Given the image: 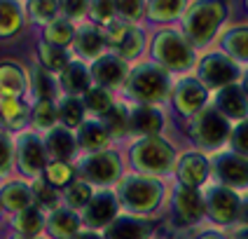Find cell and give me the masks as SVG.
<instances>
[{
  "label": "cell",
  "mask_w": 248,
  "mask_h": 239,
  "mask_svg": "<svg viewBox=\"0 0 248 239\" xmlns=\"http://www.w3.org/2000/svg\"><path fill=\"white\" fill-rule=\"evenodd\" d=\"M225 16V7L220 2H199L194 5L192 12L187 14L185 19V28H187V35L194 42H204L213 35L216 26L222 21Z\"/></svg>",
  "instance_id": "1"
},
{
  "label": "cell",
  "mask_w": 248,
  "mask_h": 239,
  "mask_svg": "<svg viewBox=\"0 0 248 239\" xmlns=\"http://www.w3.org/2000/svg\"><path fill=\"white\" fill-rule=\"evenodd\" d=\"M155 54L162 59V64L169 66V68H187L190 61H192V54L187 49L185 40L180 38L178 33L173 31H164L157 40H155Z\"/></svg>",
  "instance_id": "2"
},
{
  "label": "cell",
  "mask_w": 248,
  "mask_h": 239,
  "mask_svg": "<svg viewBox=\"0 0 248 239\" xmlns=\"http://www.w3.org/2000/svg\"><path fill=\"white\" fill-rule=\"evenodd\" d=\"M134 159L138 167L148 169V171H164L169 169L171 159H173V150L166 145L164 141L150 139L143 141L134 148Z\"/></svg>",
  "instance_id": "3"
},
{
  "label": "cell",
  "mask_w": 248,
  "mask_h": 239,
  "mask_svg": "<svg viewBox=\"0 0 248 239\" xmlns=\"http://www.w3.org/2000/svg\"><path fill=\"white\" fill-rule=\"evenodd\" d=\"M131 92L138 98H145V101L162 98L166 94V75L159 68L143 66L131 75Z\"/></svg>",
  "instance_id": "4"
},
{
  "label": "cell",
  "mask_w": 248,
  "mask_h": 239,
  "mask_svg": "<svg viewBox=\"0 0 248 239\" xmlns=\"http://www.w3.org/2000/svg\"><path fill=\"white\" fill-rule=\"evenodd\" d=\"M122 199L138 211H148L159 199V185L145 178H129L122 183Z\"/></svg>",
  "instance_id": "5"
},
{
  "label": "cell",
  "mask_w": 248,
  "mask_h": 239,
  "mask_svg": "<svg viewBox=\"0 0 248 239\" xmlns=\"http://www.w3.org/2000/svg\"><path fill=\"white\" fill-rule=\"evenodd\" d=\"M192 136L204 145H218L227 136V122L218 111H204L194 122Z\"/></svg>",
  "instance_id": "6"
},
{
  "label": "cell",
  "mask_w": 248,
  "mask_h": 239,
  "mask_svg": "<svg viewBox=\"0 0 248 239\" xmlns=\"http://www.w3.org/2000/svg\"><path fill=\"white\" fill-rule=\"evenodd\" d=\"M202 78L211 87H222V84H230L236 78V68L225 56H208L202 64Z\"/></svg>",
  "instance_id": "7"
},
{
  "label": "cell",
  "mask_w": 248,
  "mask_h": 239,
  "mask_svg": "<svg viewBox=\"0 0 248 239\" xmlns=\"http://www.w3.org/2000/svg\"><path fill=\"white\" fill-rule=\"evenodd\" d=\"M236 211H239V202H236V197L230 190H222V188L211 190V195H208V213H211L213 221L227 223V221H232L236 216Z\"/></svg>",
  "instance_id": "8"
},
{
  "label": "cell",
  "mask_w": 248,
  "mask_h": 239,
  "mask_svg": "<svg viewBox=\"0 0 248 239\" xmlns=\"http://www.w3.org/2000/svg\"><path fill=\"white\" fill-rule=\"evenodd\" d=\"M82 174L94 183H108L115 178L117 174V155L112 153H101L94 155L92 159H87L82 167Z\"/></svg>",
  "instance_id": "9"
},
{
  "label": "cell",
  "mask_w": 248,
  "mask_h": 239,
  "mask_svg": "<svg viewBox=\"0 0 248 239\" xmlns=\"http://www.w3.org/2000/svg\"><path fill=\"white\" fill-rule=\"evenodd\" d=\"M178 176L180 181L185 183V188H190V190L199 188L206 178V159L202 155H185L180 159Z\"/></svg>",
  "instance_id": "10"
},
{
  "label": "cell",
  "mask_w": 248,
  "mask_h": 239,
  "mask_svg": "<svg viewBox=\"0 0 248 239\" xmlns=\"http://www.w3.org/2000/svg\"><path fill=\"white\" fill-rule=\"evenodd\" d=\"M206 101V92L204 87L194 80H185L183 84H178L176 89V106L183 112H194L202 108V103Z\"/></svg>",
  "instance_id": "11"
},
{
  "label": "cell",
  "mask_w": 248,
  "mask_h": 239,
  "mask_svg": "<svg viewBox=\"0 0 248 239\" xmlns=\"http://www.w3.org/2000/svg\"><path fill=\"white\" fill-rule=\"evenodd\" d=\"M176 211H178L183 223H194L197 218H202L204 213V202L190 188H183L176 192Z\"/></svg>",
  "instance_id": "12"
},
{
  "label": "cell",
  "mask_w": 248,
  "mask_h": 239,
  "mask_svg": "<svg viewBox=\"0 0 248 239\" xmlns=\"http://www.w3.org/2000/svg\"><path fill=\"white\" fill-rule=\"evenodd\" d=\"M218 176L230 185H246L248 183V162L234 155H227L218 162Z\"/></svg>",
  "instance_id": "13"
},
{
  "label": "cell",
  "mask_w": 248,
  "mask_h": 239,
  "mask_svg": "<svg viewBox=\"0 0 248 239\" xmlns=\"http://www.w3.org/2000/svg\"><path fill=\"white\" fill-rule=\"evenodd\" d=\"M115 218V202L110 195H98L89 199L87 204V223L89 225H106Z\"/></svg>",
  "instance_id": "14"
},
{
  "label": "cell",
  "mask_w": 248,
  "mask_h": 239,
  "mask_svg": "<svg viewBox=\"0 0 248 239\" xmlns=\"http://www.w3.org/2000/svg\"><path fill=\"white\" fill-rule=\"evenodd\" d=\"M129 125L138 134H155L162 127V115L155 111V108H150V106H140V108H136V111L131 112Z\"/></svg>",
  "instance_id": "15"
},
{
  "label": "cell",
  "mask_w": 248,
  "mask_h": 239,
  "mask_svg": "<svg viewBox=\"0 0 248 239\" xmlns=\"http://www.w3.org/2000/svg\"><path fill=\"white\" fill-rule=\"evenodd\" d=\"M218 108L230 117H244L248 111L246 98L236 87H222V92L218 94Z\"/></svg>",
  "instance_id": "16"
},
{
  "label": "cell",
  "mask_w": 248,
  "mask_h": 239,
  "mask_svg": "<svg viewBox=\"0 0 248 239\" xmlns=\"http://www.w3.org/2000/svg\"><path fill=\"white\" fill-rule=\"evenodd\" d=\"M148 225L134 221V218H120L110 225L108 230V239H145L148 235Z\"/></svg>",
  "instance_id": "17"
},
{
  "label": "cell",
  "mask_w": 248,
  "mask_h": 239,
  "mask_svg": "<svg viewBox=\"0 0 248 239\" xmlns=\"http://www.w3.org/2000/svg\"><path fill=\"white\" fill-rule=\"evenodd\" d=\"M94 75H96V80L101 84H117L122 82L124 78V64L120 59H115V56H106V59L96 61Z\"/></svg>",
  "instance_id": "18"
},
{
  "label": "cell",
  "mask_w": 248,
  "mask_h": 239,
  "mask_svg": "<svg viewBox=\"0 0 248 239\" xmlns=\"http://www.w3.org/2000/svg\"><path fill=\"white\" fill-rule=\"evenodd\" d=\"M19 157H21V169L24 171H35L42 167L45 155H42V145L38 139L33 136H24L21 139V148H19Z\"/></svg>",
  "instance_id": "19"
},
{
  "label": "cell",
  "mask_w": 248,
  "mask_h": 239,
  "mask_svg": "<svg viewBox=\"0 0 248 239\" xmlns=\"http://www.w3.org/2000/svg\"><path fill=\"white\" fill-rule=\"evenodd\" d=\"M0 115L7 125L19 127L24 120H26V108L21 101H16L14 96H7V94H0Z\"/></svg>",
  "instance_id": "20"
},
{
  "label": "cell",
  "mask_w": 248,
  "mask_h": 239,
  "mask_svg": "<svg viewBox=\"0 0 248 239\" xmlns=\"http://www.w3.org/2000/svg\"><path fill=\"white\" fill-rule=\"evenodd\" d=\"M24 87V75L16 66H10V64H2L0 66V92H5L7 96L12 94H19Z\"/></svg>",
  "instance_id": "21"
},
{
  "label": "cell",
  "mask_w": 248,
  "mask_h": 239,
  "mask_svg": "<svg viewBox=\"0 0 248 239\" xmlns=\"http://www.w3.org/2000/svg\"><path fill=\"white\" fill-rule=\"evenodd\" d=\"M63 87L78 94V92H87L89 87V75H87V68L80 66V64H70L68 68L63 70Z\"/></svg>",
  "instance_id": "22"
},
{
  "label": "cell",
  "mask_w": 248,
  "mask_h": 239,
  "mask_svg": "<svg viewBox=\"0 0 248 239\" xmlns=\"http://www.w3.org/2000/svg\"><path fill=\"white\" fill-rule=\"evenodd\" d=\"M78 47L87 56L98 54V49L103 47V33L96 28H82L80 35H78Z\"/></svg>",
  "instance_id": "23"
},
{
  "label": "cell",
  "mask_w": 248,
  "mask_h": 239,
  "mask_svg": "<svg viewBox=\"0 0 248 239\" xmlns=\"http://www.w3.org/2000/svg\"><path fill=\"white\" fill-rule=\"evenodd\" d=\"M2 202H5V207H10V209H28L31 192H28V188L14 183V185H7V188H5Z\"/></svg>",
  "instance_id": "24"
},
{
  "label": "cell",
  "mask_w": 248,
  "mask_h": 239,
  "mask_svg": "<svg viewBox=\"0 0 248 239\" xmlns=\"http://www.w3.org/2000/svg\"><path fill=\"white\" fill-rule=\"evenodd\" d=\"M49 227L59 237H70L78 230V218L73 213H68V211H56L52 216V221H49Z\"/></svg>",
  "instance_id": "25"
},
{
  "label": "cell",
  "mask_w": 248,
  "mask_h": 239,
  "mask_svg": "<svg viewBox=\"0 0 248 239\" xmlns=\"http://www.w3.org/2000/svg\"><path fill=\"white\" fill-rule=\"evenodd\" d=\"M47 148H49V153L54 155L56 159H66L73 153V139L68 136V131H54L47 139Z\"/></svg>",
  "instance_id": "26"
},
{
  "label": "cell",
  "mask_w": 248,
  "mask_h": 239,
  "mask_svg": "<svg viewBox=\"0 0 248 239\" xmlns=\"http://www.w3.org/2000/svg\"><path fill=\"white\" fill-rule=\"evenodd\" d=\"M103 125H106L103 129H106V131H110V134H122L124 129H126V125H129L124 108L112 106L108 112H103Z\"/></svg>",
  "instance_id": "27"
},
{
  "label": "cell",
  "mask_w": 248,
  "mask_h": 239,
  "mask_svg": "<svg viewBox=\"0 0 248 239\" xmlns=\"http://www.w3.org/2000/svg\"><path fill=\"white\" fill-rule=\"evenodd\" d=\"M80 141H82L84 148H98L106 143V129L96 122H87L80 131Z\"/></svg>",
  "instance_id": "28"
},
{
  "label": "cell",
  "mask_w": 248,
  "mask_h": 239,
  "mask_svg": "<svg viewBox=\"0 0 248 239\" xmlns=\"http://www.w3.org/2000/svg\"><path fill=\"white\" fill-rule=\"evenodd\" d=\"M40 213L38 209H33V207H28V209L21 211V216L16 218V230L19 232H24V235H35L38 230H40Z\"/></svg>",
  "instance_id": "29"
},
{
  "label": "cell",
  "mask_w": 248,
  "mask_h": 239,
  "mask_svg": "<svg viewBox=\"0 0 248 239\" xmlns=\"http://www.w3.org/2000/svg\"><path fill=\"white\" fill-rule=\"evenodd\" d=\"M225 45L232 54L241 56V59H248V28H239L234 33H230L225 38Z\"/></svg>",
  "instance_id": "30"
},
{
  "label": "cell",
  "mask_w": 248,
  "mask_h": 239,
  "mask_svg": "<svg viewBox=\"0 0 248 239\" xmlns=\"http://www.w3.org/2000/svg\"><path fill=\"white\" fill-rule=\"evenodd\" d=\"M19 28V12L14 5L0 2V35H10Z\"/></svg>",
  "instance_id": "31"
},
{
  "label": "cell",
  "mask_w": 248,
  "mask_h": 239,
  "mask_svg": "<svg viewBox=\"0 0 248 239\" xmlns=\"http://www.w3.org/2000/svg\"><path fill=\"white\" fill-rule=\"evenodd\" d=\"M59 117L66 127H78L80 120H82V106L75 101V98H66L61 103V111H59Z\"/></svg>",
  "instance_id": "32"
},
{
  "label": "cell",
  "mask_w": 248,
  "mask_h": 239,
  "mask_svg": "<svg viewBox=\"0 0 248 239\" xmlns=\"http://www.w3.org/2000/svg\"><path fill=\"white\" fill-rule=\"evenodd\" d=\"M73 178V169L63 162H52L47 167V183H54V185H68V181Z\"/></svg>",
  "instance_id": "33"
},
{
  "label": "cell",
  "mask_w": 248,
  "mask_h": 239,
  "mask_svg": "<svg viewBox=\"0 0 248 239\" xmlns=\"http://www.w3.org/2000/svg\"><path fill=\"white\" fill-rule=\"evenodd\" d=\"M40 56L42 61H45V66L49 70H63L66 68V54H63V49H54V47H42L40 49Z\"/></svg>",
  "instance_id": "34"
},
{
  "label": "cell",
  "mask_w": 248,
  "mask_h": 239,
  "mask_svg": "<svg viewBox=\"0 0 248 239\" xmlns=\"http://www.w3.org/2000/svg\"><path fill=\"white\" fill-rule=\"evenodd\" d=\"M87 106L92 111H101V112H108L112 108L110 96H108L106 89H89L87 92Z\"/></svg>",
  "instance_id": "35"
},
{
  "label": "cell",
  "mask_w": 248,
  "mask_h": 239,
  "mask_svg": "<svg viewBox=\"0 0 248 239\" xmlns=\"http://www.w3.org/2000/svg\"><path fill=\"white\" fill-rule=\"evenodd\" d=\"M70 38H73V26L66 24V21H56V24L47 28V40L66 45V42H70Z\"/></svg>",
  "instance_id": "36"
},
{
  "label": "cell",
  "mask_w": 248,
  "mask_h": 239,
  "mask_svg": "<svg viewBox=\"0 0 248 239\" xmlns=\"http://www.w3.org/2000/svg\"><path fill=\"white\" fill-rule=\"evenodd\" d=\"M33 117H35V125L38 127H49L54 122L56 112H54V108H52L49 101H40L38 108H35V112H33Z\"/></svg>",
  "instance_id": "37"
},
{
  "label": "cell",
  "mask_w": 248,
  "mask_h": 239,
  "mask_svg": "<svg viewBox=\"0 0 248 239\" xmlns=\"http://www.w3.org/2000/svg\"><path fill=\"white\" fill-rule=\"evenodd\" d=\"M89 185L87 183H73L68 190V199L73 207H82V204H89Z\"/></svg>",
  "instance_id": "38"
},
{
  "label": "cell",
  "mask_w": 248,
  "mask_h": 239,
  "mask_svg": "<svg viewBox=\"0 0 248 239\" xmlns=\"http://www.w3.org/2000/svg\"><path fill=\"white\" fill-rule=\"evenodd\" d=\"M140 45H143V38H140V33H138L136 28H129V33H126L124 42L120 45V49H122L124 56H134V54H138Z\"/></svg>",
  "instance_id": "39"
},
{
  "label": "cell",
  "mask_w": 248,
  "mask_h": 239,
  "mask_svg": "<svg viewBox=\"0 0 248 239\" xmlns=\"http://www.w3.org/2000/svg\"><path fill=\"white\" fill-rule=\"evenodd\" d=\"M232 141H234V148L239 153L248 155V122L236 127V131L232 134Z\"/></svg>",
  "instance_id": "40"
},
{
  "label": "cell",
  "mask_w": 248,
  "mask_h": 239,
  "mask_svg": "<svg viewBox=\"0 0 248 239\" xmlns=\"http://www.w3.org/2000/svg\"><path fill=\"white\" fill-rule=\"evenodd\" d=\"M35 84H38V96L42 98V101H47V98H52V82H49V78L42 73V70H38L35 73Z\"/></svg>",
  "instance_id": "41"
},
{
  "label": "cell",
  "mask_w": 248,
  "mask_h": 239,
  "mask_svg": "<svg viewBox=\"0 0 248 239\" xmlns=\"http://www.w3.org/2000/svg\"><path fill=\"white\" fill-rule=\"evenodd\" d=\"M35 195L47 207H54L56 204V195H54V190L49 188V183H35Z\"/></svg>",
  "instance_id": "42"
},
{
  "label": "cell",
  "mask_w": 248,
  "mask_h": 239,
  "mask_svg": "<svg viewBox=\"0 0 248 239\" xmlns=\"http://www.w3.org/2000/svg\"><path fill=\"white\" fill-rule=\"evenodd\" d=\"M180 10V2H152L155 16H173Z\"/></svg>",
  "instance_id": "43"
},
{
  "label": "cell",
  "mask_w": 248,
  "mask_h": 239,
  "mask_svg": "<svg viewBox=\"0 0 248 239\" xmlns=\"http://www.w3.org/2000/svg\"><path fill=\"white\" fill-rule=\"evenodd\" d=\"M10 159H12V148H10L7 139H5V136H2V131H0V174H2V171H7Z\"/></svg>",
  "instance_id": "44"
},
{
  "label": "cell",
  "mask_w": 248,
  "mask_h": 239,
  "mask_svg": "<svg viewBox=\"0 0 248 239\" xmlns=\"http://www.w3.org/2000/svg\"><path fill=\"white\" fill-rule=\"evenodd\" d=\"M117 7L122 10V14L126 19H138L140 12H143V5H140V2H120Z\"/></svg>",
  "instance_id": "45"
},
{
  "label": "cell",
  "mask_w": 248,
  "mask_h": 239,
  "mask_svg": "<svg viewBox=\"0 0 248 239\" xmlns=\"http://www.w3.org/2000/svg\"><path fill=\"white\" fill-rule=\"evenodd\" d=\"M92 10H94V16L101 19V21H108V19L112 16V5L110 2H94Z\"/></svg>",
  "instance_id": "46"
},
{
  "label": "cell",
  "mask_w": 248,
  "mask_h": 239,
  "mask_svg": "<svg viewBox=\"0 0 248 239\" xmlns=\"http://www.w3.org/2000/svg\"><path fill=\"white\" fill-rule=\"evenodd\" d=\"M31 10L38 14L40 19H47V16H52V14H54L56 5L54 2H33V5H31Z\"/></svg>",
  "instance_id": "47"
},
{
  "label": "cell",
  "mask_w": 248,
  "mask_h": 239,
  "mask_svg": "<svg viewBox=\"0 0 248 239\" xmlns=\"http://www.w3.org/2000/svg\"><path fill=\"white\" fill-rule=\"evenodd\" d=\"M66 10H70V14H82V10H87L84 2H66Z\"/></svg>",
  "instance_id": "48"
},
{
  "label": "cell",
  "mask_w": 248,
  "mask_h": 239,
  "mask_svg": "<svg viewBox=\"0 0 248 239\" xmlns=\"http://www.w3.org/2000/svg\"><path fill=\"white\" fill-rule=\"evenodd\" d=\"M241 221H246L248 223V199L241 204Z\"/></svg>",
  "instance_id": "49"
},
{
  "label": "cell",
  "mask_w": 248,
  "mask_h": 239,
  "mask_svg": "<svg viewBox=\"0 0 248 239\" xmlns=\"http://www.w3.org/2000/svg\"><path fill=\"white\" fill-rule=\"evenodd\" d=\"M73 239H98V237L92 235V232H87V235H78V237H73Z\"/></svg>",
  "instance_id": "50"
},
{
  "label": "cell",
  "mask_w": 248,
  "mask_h": 239,
  "mask_svg": "<svg viewBox=\"0 0 248 239\" xmlns=\"http://www.w3.org/2000/svg\"><path fill=\"white\" fill-rule=\"evenodd\" d=\"M202 239H218L216 235H206V237H202Z\"/></svg>",
  "instance_id": "51"
},
{
  "label": "cell",
  "mask_w": 248,
  "mask_h": 239,
  "mask_svg": "<svg viewBox=\"0 0 248 239\" xmlns=\"http://www.w3.org/2000/svg\"><path fill=\"white\" fill-rule=\"evenodd\" d=\"M241 239H248V230L246 232H241Z\"/></svg>",
  "instance_id": "52"
},
{
  "label": "cell",
  "mask_w": 248,
  "mask_h": 239,
  "mask_svg": "<svg viewBox=\"0 0 248 239\" xmlns=\"http://www.w3.org/2000/svg\"><path fill=\"white\" fill-rule=\"evenodd\" d=\"M246 89H248V78H246Z\"/></svg>",
  "instance_id": "53"
}]
</instances>
